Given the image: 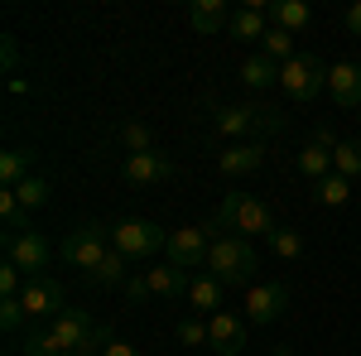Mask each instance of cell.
Segmentation results:
<instances>
[{
  "instance_id": "1",
  "label": "cell",
  "mask_w": 361,
  "mask_h": 356,
  "mask_svg": "<svg viewBox=\"0 0 361 356\" xmlns=\"http://www.w3.org/2000/svg\"><path fill=\"white\" fill-rule=\"evenodd\" d=\"M260 270V255L246 236H217L212 250H207V274L222 284V289H236V284H250V274Z\"/></svg>"
},
{
  "instance_id": "2",
  "label": "cell",
  "mask_w": 361,
  "mask_h": 356,
  "mask_svg": "<svg viewBox=\"0 0 361 356\" xmlns=\"http://www.w3.org/2000/svg\"><path fill=\"white\" fill-rule=\"evenodd\" d=\"M49 332H54L58 352H73V356H102V352H106V342H111V332L102 328L92 313H82V308L58 313L54 323H49Z\"/></svg>"
},
{
  "instance_id": "3",
  "label": "cell",
  "mask_w": 361,
  "mask_h": 356,
  "mask_svg": "<svg viewBox=\"0 0 361 356\" xmlns=\"http://www.w3.org/2000/svg\"><path fill=\"white\" fill-rule=\"evenodd\" d=\"M217 226H226V231H236V236H265L270 241V231H275V217H270V207L260 202V197H250V192H226L222 207H217Z\"/></svg>"
},
{
  "instance_id": "4",
  "label": "cell",
  "mask_w": 361,
  "mask_h": 356,
  "mask_svg": "<svg viewBox=\"0 0 361 356\" xmlns=\"http://www.w3.org/2000/svg\"><path fill=\"white\" fill-rule=\"evenodd\" d=\"M212 231H217V221H202V226H178V231H169L164 241V255L173 270H207V250H212Z\"/></svg>"
},
{
  "instance_id": "5",
  "label": "cell",
  "mask_w": 361,
  "mask_h": 356,
  "mask_svg": "<svg viewBox=\"0 0 361 356\" xmlns=\"http://www.w3.org/2000/svg\"><path fill=\"white\" fill-rule=\"evenodd\" d=\"M279 87L289 102H313L318 92H328V63L313 54H299L279 68Z\"/></svg>"
},
{
  "instance_id": "6",
  "label": "cell",
  "mask_w": 361,
  "mask_h": 356,
  "mask_svg": "<svg viewBox=\"0 0 361 356\" xmlns=\"http://www.w3.org/2000/svg\"><path fill=\"white\" fill-rule=\"evenodd\" d=\"M106 226H97V221H82L78 231H68L63 236V260L73 265V270H87L97 274V265L106 260Z\"/></svg>"
},
{
  "instance_id": "7",
  "label": "cell",
  "mask_w": 361,
  "mask_h": 356,
  "mask_svg": "<svg viewBox=\"0 0 361 356\" xmlns=\"http://www.w3.org/2000/svg\"><path fill=\"white\" fill-rule=\"evenodd\" d=\"M169 231H159L154 221H116L111 226V246L126 255V260H145V255H154V250H164Z\"/></svg>"
},
{
  "instance_id": "8",
  "label": "cell",
  "mask_w": 361,
  "mask_h": 356,
  "mask_svg": "<svg viewBox=\"0 0 361 356\" xmlns=\"http://www.w3.org/2000/svg\"><path fill=\"white\" fill-rule=\"evenodd\" d=\"M284 125V111L275 106H226L217 111V135H250V130H279Z\"/></svg>"
},
{
  "instance_id": "9",
  "label": "cell",
  "mask_w": 361,
  "mask_h": 356,
  "mask_svg": "<svg viewBox=\"0 0 361 356\" xmlns=\"http://www.w3.org/2000/svg\"><path fill=\"white\" fill-rule=\"evenodd\" d=\"M29 318H58V313H68V294H63V284L49 279V274H34L25 284V294H20Z\"/></svg>"
},
{
  "instance_id": "10",
  "label": "cell",
  "mask_w": 361,
  "mask_h": 356,
  "mask_svg": "<svg viewBox=\"0 0 361 356\" xmlns=\"http://www.w3.org/2000/svg\"><path fill=\"white\" fill-rule=\"evenodd\" d=\"M5 260L20 265V270L34 279V274L49 265V241H44L39 231H10V236H5Z\"/></svg>"
},
{
  "instance_id": "11",
  "label": "cell",
  "mask_w": 361,
  "mask_h": 356,
  "mask_svg": "<svg viewBox=\"0 0 361 356\" xmlns=\"http://www.w3.org/2000/svg\"><path fill=\"white\" fill-rule=\"evenodd\" d=\"M126 183H135V188H154V183H169L173 178V159L159 154V149H149V154H126Z\"/></svg>"
},
{
  "instance_id": "12",
  "label": "cell",
  "mask_w": 361,
  "mask_h": 356,
  "mask_svg": "<svg viewBox=\"0 0 361 356\" xmlns=\"http://www.w3.org/2000/svg\"><path fill=\"white\" fill-rule=\"evenodd\" d=\"M294 289L289 284H255L246 294V323H275L279 313L289 308Z\"/></svg>"
},
{
  "instance_id": "13",
  "label": "cell",
  "mask_w": 361,
  "mask_h": 356,
  "mask_svg": "<svg viewBox=\"0 0 361 356\" xmlns=\"http://www.w3.org/2000/svg\"><path fill=\"white\" fill-rule=\"evenodd\" d=\"M207 347L217 356H241L246 347V318H236V313H217V318H207Z\"/></svg>"
},
{
  "instance_id": "14",
  "label": "cell",
  "mask_w": 361,
  "mask_h": 356,
  "mask_svg": "<svg viewBox=\"0 0 361 356\" xmlns=\"http://www.w3.org/2000/svg\"><path fill=\"white\" fill-rule=\"evenodd\" d=\"M328 97L347 111H361V63L342 58V63L328 68Z\"/></svg>"
},
{
  "instance_id": "15",
  "label": "cell",
  "mask_w": 361,
  "mask_h": 356,
  "mask_svg": "<svg viewBox=\"0 0 361 356\" xmlns=\"http://www.w3.org/2000/svg\"><path fill=\"white\" fill-rule=\"evenodd\" d=\"M188 274L183 270H173V265H149L145 270V289H149V299H164V303H178V299H188Z\"/></svg>"
},
{
  "instance_id": "16",
  "label": "cell",
  "mask_w": 361,
  "mask_h": 356,
  "mask_svg": "<svg viewBox=\"0 0 361 356\" xmlns=\"http://www.w3.org/2000/svg\"><path fill=\"white\" fill-rule=\"evenodd\" d=\"M260 164H265V145H260V140H241V145H231V149L217 154V168H222L226 178H246V173H255Z\"/></svg>"
},
{
  "instance_id": "17",
  "label": "cell",
  "mask_w": 361,
  "mask_h": 356,
  "mask_svg": "<svg viewBox=\"0 0 361 356\" xmlns=\"http://www.w3.org/2000/svg\"><path fill=\"white\" fill-rule=\"evenodd\" d=\"M231 15H236V10H226V0H193V5H188V25H193L197 34H222V29L231 25Z\"/></svg>"
},
{
  "instance_id": "18",
  "label": "cell",
  "mask_w": 361,
  "mask_h": 356,
  "mask_svg": "<svg viewBox=\"0 0 361 356\" xmlns=\"http://www.w3.org/2000/svg\"><path fill=\"white\" fill-rule=\"evenodd\" d=\"M188 308L217 318V313H222V284H217L212 274H193V284H188Z\"/></svg>"
},
{
  "instance_id": "19",
  "label": "cell",
  "mask_w": 361,
  "mask_h": 356,
  "mask_svg": "<svg viewBox=\"0 0 361 356\" xmlns=\"http://www.w3.org/2000/svg\"><path fill=\"white\" fill-rule=\"evenodd\" d=\"M241 82L250 87V92H270V87H279V63L265 54H255L241 63Z\"/></svg>"
},
{
  "instance_id": "20",
  "label": "cell",
  "mask_w": 361,
  "mask_h": 356,
  "mask_svg": "<svg viewBox=\"0 0 361 356\" xmlns=\"http://www.w3.org/2000/svg\"><path fill=\"white\" fill-rule=\"evenodd\" d=\"M34 159H39L34 149H5L0 154V183L5 188H20L25 178H34Z\"/></svg>"
},
{
  "instance_id": "21",
  "label": "cell",
  "mask_w": 361,
  "mask_h": 356,
  "mask_svg": "<svg viewBox=\"0 0 361 356\" xmlns=\"http://www.w3.org/2000/svg\"><path fill=\"white\" fill-rule=\"evenodd\" d=\"M299 173H304L308 183H323V178L333 173V149H328V145H318V140L304 145V149H299Z\"/></svg>"
},
{
  "instance_id": "22",
  "label": "cell",
  "mask_w": 361,
  "mask_h": 356,
  "mask_svg": "<svg viewBox=\"0 0 361 356\" xmlns=\"http://www.w3.org/2000/svg\"><path fill=\"white\" fill-rule=\"evenodd\" d=\"M308 20H313V10H308L304 0H279V5H270V25L289 29V34H299Z\"/></svg>"
},
{
  "instance_id": "23",
  "label": "cell",
  "mask_w": 361,
  "mask_h": 356,
  "mask_svg": "<svg viewBox=\"0 0 361 356\" xmlns=\"http://www.w3.org/2000/svg\"><path fill=\"white\" fill-rule=\"evenodd\" d=\"M260 54L275 58L279 68H284L289 58H299V49H294V34H289V29H279V25H270V34L260 39Z\"/></svg>"
},
{
  "instance_id": "24",
  "label": "cell",
  "mask_w": 361,
  "mask_h": 356,
  "mask_svg": "<svg viewBox=\"0 0 361 356\" xmlns=\"http://www.w3.org/2000/svg\"><path fill=\"white\" fill-rule=\"evenodd\" d=\"M333 173H342L347 183L361 178V140H337L333 149Z\"/></svg>"
},
{
  "instance_id": "25",
  "label": "cell",
  "mask_w": 361,
  "mask_h": 356,
  "mask_svg": "<svg viewBox=\"0 0 361 356\" xmlns=\"http://www.w3.org/2000/svg\"><path fill=\"white\" fill-rule=\"evenodd\" d=\"M313 197H318L323 207H342V202L352 197V183H347L342 173H328L323 183H313Z\"/></svg>"
},
{
  "instance_id": "26",
  "label": "cell",
  "mask_w": 361,
  "mask_h": 356,
  "mask_svg": "<svg viewBox=\"0 0 361 356\" xmlns=\"http://www.w3.org/2000/svg\"><path fill=\"white\" fill-rule=\"evenodd\" d=\"M0 221H5L10 231H34V226H29V212H25V202L15 197V188H5V192H0Z\"/></svg>"
},
{
  "instance_id": "27",
  "label": "cell",
  "mask_w": 361,
  "mask_h": 356,
  "mask_svg": "<svg viewBox=\"0 0 361 356\" xmlns=\"http://www.w3.org/2000/svg\"><path fill=\"white\" fill-rule=\"evenodd\" d=\"M270 250H275L279 260H299V255H304V236H299L294 226H275V231H270Z\"/></svg>"
},
{
  "instance_id": "28",
  "label": "cell",
  "mask_w": 361,
  "mask_h": 356,
  "mask_svg": "<svg viewBox=\"0 0 361 356\" xmlns=\"http://www.w3.org/2000/svg\"><path fill=\"white\" fill-rule=\"evenodd\" d=\"M121 145H126V154H149L154 149V130L130 121V125H121Z\"/></svg>"
},
{
  "instance_id": "29",
  "label": "cell",
  "mask_w": 361,
  "mask_h": 356,
  "mask_svg": "<svg viewBox=\"0 0 361 356\" xmlns=\"http://www.w3.org/2000/svg\"><path fill=\"white\" fill-rule=\"evenodd\" d=\"M87 279H92V284H126V255L111 246V250H106V260L97 265V274H87Z\"/></svg>"
},
{
  "instance_id": "30",
  "label": "cell",
  "mask_w": 361,
  "mask_h": 356,
  "mask_svg": "<svg viewBox=\"0 0 361 356\" xmlns=\"http://www.w3.org/2000/svg\"><path fill=\"white\" fill-rule=\"evenodd\" d=\"M49 178H39V173H34V178H25V183H20V188H15V197H20V202H25V212H39V207H44V202H49Z\"/></svg>"
},
{
  "instance_id": "31",
  "label": "cell",
  "mask_w": 361,
  "mask_h": 356,
  "mask_svg": "<svg viewBox=\"0 0 361 356\" xmlns=\"http://www.w3.org/2000/svg\"><path fill=\"white\" fill-rule=\"evenodd\" d=\"M25 318H29V313H25V303H20V299H0V328H5V332H20V328H25Z\"/></svg>"
},
{
  "instance_id": "32",
  "label": "cell",
  "mask_w": 361,
  "mask_h": 356,
  "mask_svg": "<svg viewBox=\"0 0 361 356\" xmlns=\"http://www.w3.org/2000/svg\"><path fill=\"white\" fill-rule=\"evenodd\" d=\"M178 342H183V347H202V342H207V323H202V318H183V323H178Z\"/></svg>"
},
{
  "instance_id": "33",
  "label": "cell",
  "mask_w": 361,
  "mask_h": 356,
  "mask_svg": "<svg viewBox=\"0 0 361 356\" xmlns=\"http://www.w3.org/2000/svg\"><path fill=\"white\" fill-rule=\"evenodd\" d=\"M126 299H130V303L149 299V289H145V274H140V279H126Z\"/></svg>"
},
{
  "instance_id": "34",
  "label": "cell",
  "mask_w": 361,
  "mask_h": 356,
  "mask_svg": "<svg viewBox=\"0 0 361 356\" xmlns=\"http://www.w3.org/2000/svg\"><path fill=\"white\" fill-rule=\"evenodd\" d=\"M102 356H140L135 347H130V342H121V337H111V342H106V352Z\"/></svg>"
},
{
  "instance_id": "35",
  "label": "cell",
  "mask_w": 361,
  "mask_h": 356,
  "mask_svg": "<svg viewBox=\"0 0 361 356\" xmlns=\"http://www.w3.org/2000/svg\"><path fill=\"white\" fill-rule=\"evenodd\" d=\"M347 29H352V34H357V39H361V0H357V5H352V10H347Z\"/></svg>"
},
{
  "instance_id": "36",
  "label": "cell",
  "mask_w": 361,
  "mask_h": 356,
  "mask_svg": "<svg viewBox=\"0 0 361 356\" xmlns=\"http://www.w3.org/2000/svg\"><path fill=\"white\" fill-rule=\"evenodd\" d=\"M279 356H289V352H279Z\"/></svg>"
},
{
  "instance_id": "37",
  "label": "cell",
  "mask_w": 361,
  "mask_h": 356,
  "mask_svg": "<svg viewBox=\"0 0 361 356\" xmlns=\"http://www.w3.org/2000/svg\"><path fill=\"white\" fill-rule=\"evenodd\" d=\"M68 356H73V352H68Z\"/></svg>"
},
{
  "instance_id": "38",
  "label": "cell",
  "mask_w": 361,
  "mask_h": 356,
  "mask_svg": "<svg viewBox=\"0 0 361 356\" xmlns=\"http://www.w3.org/2000/svg\"><path fill=\"white\" fill-rule=\"evenodd\" d=\"M357 121H361V116H357Z\"/></svg>"
}]
</instances>
